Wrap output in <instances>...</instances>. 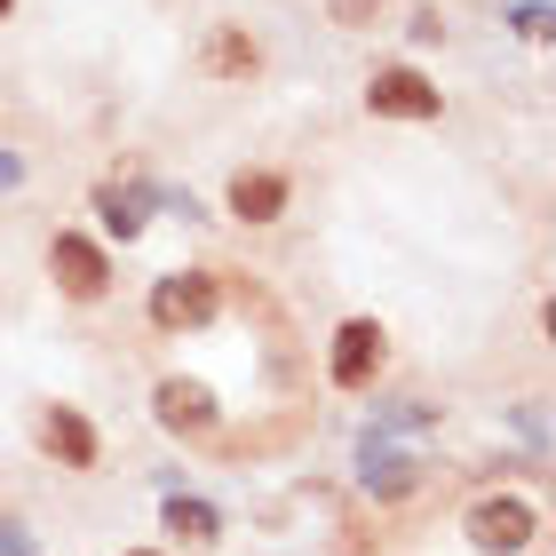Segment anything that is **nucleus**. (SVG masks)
Returning <instances> with one entry per match:
<instances>
[{"mask_svg": "<svg viewBox=\"0 0 556 556\" xmlns=\"http://www.w3.org/2000/svg\"><path fill=\"white\" fill-rule=\"evenodd\" d=\"M207 72H255V40L215 33V40H207Z\"/></svg>", "mask_w": 556, "mask_h": 556, "instance_id": "9b49d317", "label": "nucleus"}, {"mask_svg": "<svg viewBox=\"0 0 556 556\" xmlns=\"http://www.w3.org/2000/svg\"><path fill=\"white\" fill-rule=\"evenodd\" d=\"M215 302H223V294H215L207 270H175V278L151 287V326H167V334H175V326H207Z\"/></svg>", "mask_w": 556, "mask_h": 556, "instance_id": "f257e3e1", "label": "nucleus"}, {"mask_svg": "<svg viewBox=\"0 0 556 556\" xmlns=\"http://www.w3.org/2000/svg\"><path fill=\"white\" fill-rule=\"evenodd\" d=\"M40 438H48V453H56V462H72V469L96 462V429L72 414V406H48V414H40Z\"/></svg>", "mask_w": 556, "mask_h": 556, "instance_id": "423d86ee", "label": "nucleus"}, {"mask_svg": "<svg viewBox=\"0 0 556 556\" xmlns=\"http://www.w3.org/2000/svg\"><path fill=\"white\" fill-rule=\"evenodd\" d=\"M334 16H342V24H358V16H374V0H334Z\"/></svg>", "mask_w": 556, "mask_h": 556, "instance_id": "ddd939ff", "label": "nucleus"}, {"mask_svg": "<svg viewBox=\"0 0 556 556\" xmlns=\"http://www.w3.org/2000/svg\"><path fill=\"white\" fill-rule=\"evenodd\" d=\"M167 525H175L184 541H215V509H207V501H184V493H175V501H167Z\"/></svg>", "mask_w": 556, "mask_h": 556, "instance_id": "9d476101", "label": "nucleus"}, {"mask_svg": "<svg viewBox=\"0 0 556 556\" xmlns=\"http://www.w3.org/2000/svg\"><path fill=\"white\" fill-rule=\"evenodd\" d=\"M278 207H287L278 175H231V215L239 223H278Z\"/></svg>", "mask_w": 556, "mask_h": 556, "instance_id": "6e6552de", "label": "nucleus"}, {"mask_svg": "<svg viewBox=\"0 0 556 556\" xmlns=\"http://www.w3.org/2000/svg\"><path fill=\"white\" fill-rule=\"evenodd\" d=\"M128 556H151V548H128Z\"/></svg>", "mask_w": 556, "mask_h": 556, "instance_id": "4468645a", "label": "nucleus"}, {"mask_svg": "<svg viewBox=\"0 0 556 556\" xmlns=\"http://www.w3.org/2000/svg\"><path fill=\"white\" fill-rule=\"evenodd\" d=\"M366 485L374 493H414V462H406V453H374L366 445Z\"/></svg>", "mask_w": 556, "mask_h": 556, "instance_id": "1a4fd4ad", "label": "nucleus"}, {"mask_svg": "<svg viewBox=\"0 0 556 556\" xmlns=\"http://www.w3.org/2000/svg\"><path fill=\"white\" fill-rule=\"evenodd\" d=\"M48 270H56V278H64V294H80V302H96V294H104V278H112L104 255H96L88 239H72V231L48 247Z\"/></svg>", "mask_w": 556, "mask_h": 556, "instance_id": "39448f33", "label": "nucleus"}, {"mask_svg": "<svg viewBox=\"0 0 556 556\" xmlns=\"http://www.w3.org/2000/svg\"><path fill=\"white\" fill-rule=\"evenodd\" d=\"M96 207H104V223H112L119 239H136V231H143V215H136V207H143V191H104Z\"/></svg>", "mask_w": 556, "mask_h": 556, "instance_id": "f8f14e48", "label": "nucleus"}, {"mask_svg": "<svg viewBox=\"0 0 556 556\" xmlns=\"http://www.w3.org/2000/svg\"><path fill=\"white\" fill-rule=\"evenodd\" d=\"M0 16H9V0H0Z\"/></svg>", "mask_w": 556, "mask_h": 556, "instance_id": "2eb2a0df", "label": "nucleus"}, {"mask_svg": "<svg viewBox=\"0 0 556 556\" xmlns=\"http://www.w3.org/2000/svg\"><path fill=\"white\" fill-rule=\"evenodd\" d=\"M374 366H382V326H374V318H350L342 334H334V382H342V390H366Z\"/></svg>", "mask_w": 556, "mask_h": 556, "instance_id": "20e7f679", "label": "nucleus"}, {"mask_svg": "<svg viewBox=\"0 0 556 556\" xmlns=\"http://www.w3.org/2000/svg\"><path fill=\"white\" fill-rule=\"evenodd\" d=\"M469 541L485 548V556H509V548H525V541H533V509H525L517 493L477 501V509H469Z\"/></svg>", "mask_w": 556, "mask_h": 556, "instance_id": "f03ea898", "label": "nucleus"}, {"mask_svg": "<svg viewBox=\"0 0 556 556\" xmlns=\"http://www.w3.org/2000/svg\"><path fill=\"white\" fill-rule=\"evenodd\" d=\"M160 421L167 429H207L215 421V390L207 382H160Z\"/></svg>", "mask_w": 556, "mask_h": 556, "instance_id": "0eeeda50", "label": "nucleus"}, {"mask_svg": "<svg viewBox=\"0 0 556 556\" xmlns=\"http://www.w3.org/2000/svg\"><path fill=\"white\" fill-rule=\"evenodd\" d=\"M366 104H374V112H390V119H429V112H438V88H429L421 72L397 64V72H374Z\"/></svg>", "mask_w": 556, "mask_h": 556, "instance_id": "7ed1b4c3", "label": "nucleus"}]
</instances>
